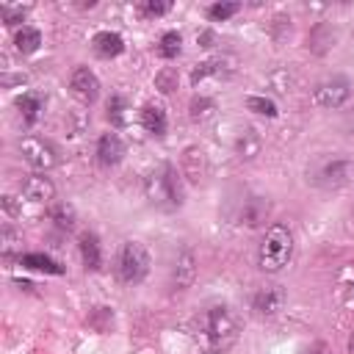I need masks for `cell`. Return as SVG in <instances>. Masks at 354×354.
Returning a JSON list of instances; mask_svg holds the SVG:
<instances>
[{"label":"cell","mask_w":354,"mask_h":354,"mask_svg":"<svg viewBox=\"0 0 354 354\" xmlns=\"http://www.w3.org/2000/svg\"><path fill=\"white\" fill-rule=\"evenodd\" d=\"M199 346L205 354H224L235 340H238V321L227 307H210L202 318H199V329H196Z\"/></svg>","instance_id":"cell-1"},{"label":"cell","mask_w":354,"mask_h":354,"mask_svg":"<svg viewBox=\"0 0 354 354\" xmlns=\"http://www.w3.org/2000/svg\"><path fill=\"white\" fill-rule=\"evenodd\" d=\"M293 254V232L285 224H271L257 249V266L266 274H277L290 263Z\"/></svg>","instance_id":"cell-2"},{"label":"cell","mask_w":354,"mask_h":354,"mask_svg":"<svg viewBox=\"0 0 354 354\" xmlns=\"http://www.w3.org/2000/svg\"><path fill=\"white\" fill-rule=\"evenodd\" d=\"M147 196L160 205V207H180L183 205V183H180V174L174 166H163L160 171H155L149 180H147Z\"/></svg>","instance_id":"cell-3"},{"label":"cell","mask_w":354,"mask_h":354,"mask_svg":"<svg viewBox=\"0 0 354 354\" xmlns=\"http://www.w3.org/2000/svg\"><path fill=\"white\" fill-rule=\"evenodd\" d=\"M116 274L124 285H138L149 274V252L138 241H124L116 254Z\"/></svg>","instance_id":"cell-4"},{"label":"cell","mask_w":354,"mask_h":354,"mask_svg":"<svg viewBox=\"0 0 354 354\" xmlns=\"http://www.w3.org/2000/svg\"><path fill=\"white\" fill-rule=\"evenodd\" d=\"M19 152H22V158L30 163V166H36V169H53L55 163H58V155H55V149L44 141V138H22L19 141Z\"/></svg>","instance_id":"cell-5"},{"label":"cell","mask_w":354,"mask_h":354,"mask_svg":"<svg viewBox=\"0 0 354 354\" xmlns=\"http://www.w3.org/2000/svg\"><path fill=\"white\" fill-rule=\"evenodd\" d=\"M348 97H351V86L346 77H332V80L315 86V91H313V100L321 108H340Z\"/></svg>","instance_id":"cell-6"},{"label":"cell","mask_w":354,"mask_h":354,"mask_svg":"<svg viewBox=\"0 0 354 354\" xmlns=\"http://www.w3.org/2000/svg\"><path fill=\"white\" fill-rule=\"evenodd\" d=\"M69 88H72V94H75L83 105H91V102L100 97V80H97V75H94L88 66H77V69L72 72Z\"/></svg>","instance_id":"cell-7"},{"label":"cell","mask_w":354,"mask_h":354,"mask_svg":"<svg viewBox=\"0 0 354 354\" xmlns=\"http://www.w3.org/2000/svg\"><path fill=\"white\" fill-rule=\"evenodd\" d=\"M19 196L28 199V202H33V205H47V202L55 196V185H53L44 174H33V177H28V180L22 183Z\"/></svg>","instance_id":"cell-8"},{"label":"cell","mask_w":354,"mask_h":354,"mask_svg":"<svg viewBox=\"0 0 354 354\" xmlns=\"http://www.w3.org/2000/svg\"><path fill=\"white\" fill-rule=\"evenodd\" d=\"M124 158V141L116 133H105L97 141V160L102 166H116Z\"/></svg>","instance_id":"cell-9"},{"label":"cell","mask_w":354,"mask_h":354,"mask_svg":"<svg viewBox=\"0 0 354 354\" xmlns=\"http://www.w3.org/2000/svg\"><path fill=\"white\" fill-rule=\"evenodd\" d=\"M194 277H196L194 254H191V252H180L177 260H174V274H171V285H174V290H185V288H191Z\"/></svg>","instance_id":"cell-10"},{"label":"cell","mask_w":354,"mask_h":354,"mask_svg":"<svg viewBox=\"0 0 354 354\" xmlns=\"http://www.w3.org/2000/svg\"><path fill=\"white\" fill-rule=\"evenodd\" d=\"M285 301V293L277 288V285H268V288H260L254 293V310L260 315H274Z\"/></svg>","instance_id":"cell-11"},{"label":"cell","mask_w":354,"mask_h":354,"mask_svg":"<svg viewBox=\"0 0 354 354\" xmlns=\"http://www.w3.org/2000/svg\"><path fill=\"white\" fill-rule=\"evenodd\" d=\"M91 44H94V53L102 58H116L124 50V39L116 30H100Z\"/></svg>","instance_id":"cell-12"},{"label":"cell","mask_w":354,"mask_h":354,"mask_svg":"<svg viewBox=\"0 0 354 354\" xmlns=\"http://www.w3.org/2000/svg\"><path fill=\"white\" fill-rule=\"evenodd\" d=\"M19 266H25V268H33V271H44V274H64V266L61 263H55L50 254H41V252H28V254H22L19 257Z\"/></svg>","instance_id":"cell-13"},{"label":"cell","mask_w":354,"mask_h":354,"mask_svg":"<svg viewBox=\"0 0 354 354\" xmlns=\"http://www.w3.org/2000/svg\"><path fill=\"white\" fill-rule=\"evenodd\" d=\"M141 124H144L152 136H163L166 127H169V122H166V111H163L160 105H155V102L144 105V111H141Z\"/></svg>","instance_id":"cell-14"},{"label":"cell","mask_w":354,"mask_h":354,"mask_svg":"<svg viewBox=\"0 0 354 354\" xmlns=\"http://www.w3.org/2000/svg\"><path fill=\"white\" fill-rule=\"evenodd\" d=\"M80 257H83V266L86 268H100L102 263V252H100V241L94 232H83L80 235Z\"/></svg>","instance_id":"cell-15"},{"label":"cell","mask_w":354,"mask_h":354,"mask_svg":"<svg viewBox=\"0 0 354 354\" xmlns=\"http://www.w3.org/2000/svg\"><path fill=\"white\" fill-rule=\"evenodd\" d=\"M14 44H17V50H19L22 55H30V53L39 50V44H41V33H39L36 28L22 25V28L17 30V36H14Z\"/></svg>","instance_id":"cell-16"},{"label":"cell","mask_w":354,"mask_h":354,"mask_svg":"<svg viewBox=\"0 0 354 354\" xmlns=\"http://www.w3.org/2000/svg\"><path fill=\"white\" fill-rule=\"evenodd\" d=\"M41 105H44V102H41L39 94H22V97H17V108H19L22 119H25V124H33V122L39 119Z\"/></svg>","instance_id":"cell-17"},{"label":"cell","mask_w":354,"mask_h":354,"mask_svg":"<svg viewBox=\"0 0 354 354\" xmlns=\"http://www.w3.org/2000/svg\"><path fill=\"white\" fill-rule=\"evenodd\" d=\"M180 50H183V36H180L177 30H166V33L160 36L158 53H160L163 58H177V55H180Z\"/></svg>","instance_id":"cell-18"},{"label":"cell","mask_w":354,"mask_h":354,"mask_svg":"<svg viewBox=\"0 0 354 354\" xmlns=\"http://www.w3.org/2000/svg\"><path fill=\"white\" fill-rule=\"evenodd\" d=\"M238 3H213L210 8H207V17L213 19V22H224V19H230L232 14H238Z\"/></svg>","instance_id":"cell-19"},{"label":"cell","mask_w":354,"mask_h":354,"mask_svg":"<svg viewBox=\"0 0 354 354\" xmlns=\"http://www.w3.org/2000/svg\"><path fill=\"white\" fill-rule=\"evenodd\" d=\"M246 108L260 113V116H277V105L268 100V97H249L246 100Z\"/></svg>","instance_id":"cell-20"},{"label":"cell","mask_w":354,"mask_h":354,"mask_svg":"<svg viewBox=\"0 0 354 354\" xmlns=\"http://www.w3.org/2000/svg\"><path fill=\"white\" fill-rule=\"evenodd\" d=\"M50 218H53L61 230H72V224H75V213H72V207H66V205H55V207L50 210Z\"/></svg>","instance_id":"cell-21"},{"label":"cell","mask_w":354,"mask_h":354,"mask_svg":"<svg viewBox=\"0 0 354 354\" xmlns=\"http://www.w3.org/2000/svg\"><path fill=\"white\" fill-rule=\"evenodd\" d=\"M124 100L116 94V97H111V102H108V119L113 122V124H124Z\"/></svg>","instance_id":"cell-22"},{"label":"cell","mask_w":354,"mask_h":354,"mask_svg":"<svg viewBox=\"0 0 354 354\" xmlns=\"http://www.w3.org/2000/svg\"><path fill=\"white\" fill-rule=\"evenodd\" d=\"M191 116L196 119V122H205V119H210L213 116V102L210 100H194L191 102Z\"/></svg>","instance_id":"cell-23"},{"label":"cell","mask_w":354,"mask_h":354,"mask_svg":"<svg viewBox=\"0 0 354 354\" xmlns=\"http://www.w3.org/2000/svg\"><path fill=\"white\" fill-rule=\"evenodd\" d=\"M213 72H218V61H202V64H196V69L191 72V83H199V80H205V77L213 75Z\"/></svg>","instance_id":"cell-24"},{"label":"cell","mask_w":354,"mask_h":354,"mask_svg":"<svg viewBox=\"0 0 354 354\" xmlns=\"http://www.w3.org/2000/svg\"><path fill=\"white\" fill-rule=\"evenodd\" d=\"M0 14H3V22H6V25H17V22H22L25 8H8V6H3Z\"/></svg>","instance_id":"cell-25"},{"label":"cell","mask_w":354,"mask_h":354,"mask_svg":"<svg viewBox=\"0 0 354 354\" xmlns=\"http://www.w3.org/2000/svg\"><path fill=\"white\" fill-rule=\"evenodd\" d=\"M169 8H171V3H152V0L141 6V11H144L147 17H160V14H166Z\"/></svg>","instance_id":"cell-26"}]
</instances>
